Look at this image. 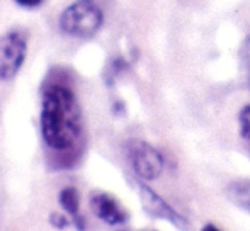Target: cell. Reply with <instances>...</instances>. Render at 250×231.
I'll list each match as a JSON object with an SVG mask.
<instances>
[{"label": "cell", "mask_w": 250, "mask_h": 231, "mask_svg": "<svg viewBox=\"0 0 250 231\" xmlns=\"http://www.w3.org/2000/svg\"><path fill=\"white\" fill-rule=\"evenodd\" d=\"M50 223L58 230H65L66 226H68V219H66V216L62 214V212H51Z\"/></svg>", "instance_id": "11"}, {"label": "cell", "mask_w": 250, "mask_h": 231, "mask_svg": "<svg viewBox=\"0 0 250 231\" xmlns=\"http://www.w3.org/2000/svg\"><path fill=\"white\" fill-rule=\"evenodd\" d=\"M16 2L22 7H38L43 0H16Z\"/></svg>", "instance_id": "12"}, {"label": "cell", "mask_w": 250, "mask_h": 231, "mask_svg": "<svg viewBox=\"0 0 250 231\" xmlns=\"http://www.w3.org/2000/svg\"><path fill=\"white\" fill-rule=\"evenodd\" d=\"M58 201H60V206L72 216L73 225L77 226V230H80V231L85 230V219H83L79 212L80 195H79V192H77V189L75 187L62 189V191H60V195H58Z\"/></svg>", "instance_id": "7"}, {"label": "cell", "mask_w": 250, "mask_h": 231, "mask_svg": "<svg viewBox=\"0 0 250 231\" xmlns=\"http://www.w3.org/2000/svg\"><path fill=\"white\" fill-rule=\"evenodd\" d=\"M231 189H233V201L250 211V182L235 184Z\"/></svg>", "instance_id": "8"}, {"label": "cell", "mask_w": 250, "mask_h": 231, "mask_svg": "<svg viewBox=\"0 0 250 231\" xmlns=\"http://www.w3.org/2000/svg\"><path fill=\"white\" fill-rule=\"evenodd\" d=\"M90 208L101 221L111 226L125 225L128 221L126 209L119 204V201L114 195L105 194V192H96L94 195H90Z\"/></svg>", "instance_id": "6"}, {"label": "cell", "mask_w": 250, "mask_h": 231, "mask_svg": "<svg viewBox=\"0 0 250 231\" xmlns=\"http://www.w3.org/2000/svg\"><path fill=\"white\" fill-rule=\"evenodd\" d=\"M203 231H220L216 228V226H213V225H208V226H204Z\"/></svg>", "instance_id": "13"}, {"label": "cell", "mask_w": 250, "mask_h": 231, "mask_svg": "<svg viewBox=\"0 0 250 231\" xmlns=\"http://www.w3.org/2000/svg\"><path fill=\"white\" fill-rule=\"evenodd\" d=\"M82 133V113L75 94L65 85L44 90L41 102V135L53 150H68Z\"/></svg>", "instance_id": "1"}, {"label": "cell", "mask_w": 250, "mask_h": 231, "mask_svg": "<svg viewBox=\"0 0 250 231\" xmlns=\"http://www.w3.org/2000/svg\"><path fill=\"white\" fill-rule=\"evenodd\" d=\"M240 131L244 138L250 139V106H245L240 113Z\"/></svg>", "instance_id": "10"}, {"label": "cell", "mask_w": 250, "mask_h": 231, "mask_svg": "<svg viewBox=\"0 0 250 231\" xmlns=\"http://www.w3.org/2000/svg\"><path fill=\"white\" fill-rule=\"evenodd\" d=\"M102 20V10L94 0H77L62 12L60 29L68 36L85 39L101 29Z\"/></svg>", "instance_id": "2"}, {"label": "cell", "mask_w": 250, "mask_h": 231, "mask_svg": "<svg viewBox=\"0 0 250 231\" xmlns=\"http://www.w3.org/2000/svg\"><path fill=\"white\" fill-rule=\"evenodd\" d=\"M27 38L22 31H9L0 36V80H12L22 68Z\"/></svg>", "instance_id": "3"}, {"label": "cell", "mask_w": 250, "mask_h": 231, "mask_svg": "<svg viewBox=\"0 0 250 231\" xmlns=\"http://www.w3.org/2000/svg\"><path fill=\"white\" fill-rule=\"evenodd\" d=\"M128 153L135 173L145 180H153L164 170L162 155L148 143L133 139L128 145Z\"/></svg>", "instance_id": "4"}, {"label": "cell", "mask_w": 250, "mask_h": 231, "mask_svg": "<svg viewBox=\"0 0 250 231\" xmlns=\"http://www.w3.org/2000/svg\"><path fill=\"white\" fill-rule=\"evenodd\" d=\"M140 197H142V204L145 208V211L148 212L150 216L158 219H165V221H170L175 228H179L181 231H189V225L177 211L170 208L164 199L158 194H155L150 187L146 185H140Z\"/></svg>", "instance_id": "5"}, {"label": "cell", "mask_w": 250, "mask_h": 231, "mask_svg": "<svg viewBox=\"0 0 250 231\" xmlns=\"http://www.w3.org/2000/svg\"><path fill=\"white\" fill-rule=\"evenodd\" d=\"M242 68H244L245 78H247V83L250 85V36L245 39L244 46H242Z\"/></svg>", "instance_id": "9"}]
</instances>
